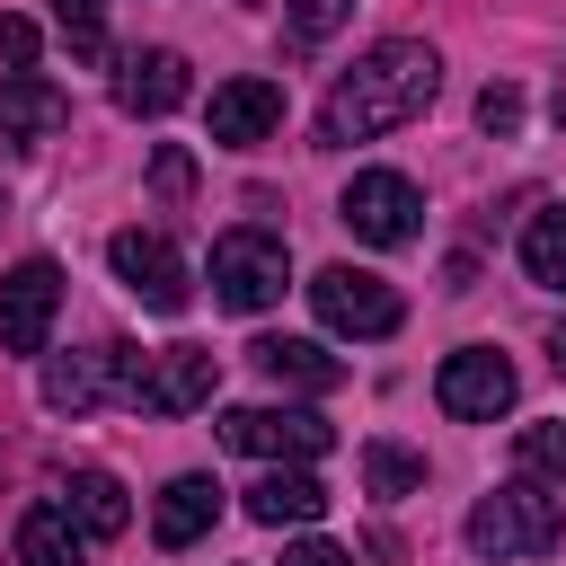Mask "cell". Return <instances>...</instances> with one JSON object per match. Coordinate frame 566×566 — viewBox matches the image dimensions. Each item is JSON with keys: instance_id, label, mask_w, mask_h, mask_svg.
<instances>
[{"instance_id": "5b68a950", "label": "cell", "mask_w": 566, "mask_h": 566, "mask_svg": "<svg viewBox=\"0 0 566 566\" xmlns=\"http://www.w3.org/2000/svg\"><path fill=\"white\" fill-rule=\"evenodd\" d=\"M221 442H230V451H248V460L310 469V460L336 442V424H327V416H310V407H230V416H221Z\"/></svg>"}, {"instance_id": "4316f807", "label": "cell", "mask_w": 566, "mask_h": 566, "mask_svg": "<svg viewBox=\"0 0 566 566\" xmlns=\"http://www.w3.org/2000/svg\"><path fill=\"white\" fill-rule=\"evenodd\" d=\"M0 62L9 71H35V18H0Z\"/></svg>"}, {"instance_id": "603a6c76", "label": "cell", "mask_w": 566, "mask_h": 566, "mask_svg": "<svg viewBox=\"0 0 566 566\" xmlns=\"http://www.w3.org/2000/svg\"><path fill=\"white\" fill-rule=\"evenodd\" d=\"M513 451H522V469H531V478H566V424H522V442H513Z\"/></svg>"}, {"instance_id": "9c48e42d", "label": "cell", "mask_w": 566, "mask_h": 566, "mask_svg": "<svg viewBox=\"0 0 566 566\" xmlns=\"http://www.w3.org/2000/svg\"><path fill=\"white\" fill-rule=\"evenodd\" d=\"M513 363L495 354V345H460L442 371H433V398H442V416H460V424H495L504 407H513Z\"/></svg>"}, {"instance_id": "277c9868", "label": "cell", "mask_w": 566, "mask_h": 566, "mask_svg": "<svg viewBox=\"0 0 566 566\" xmlns=\"http://www.w3.org/2000/svg\"><path fill=\"white\" fill-rule=\"evenodd\" d=\"M283 283H292L283 239H265V230H230V239H212V301H221V310H274Z\"/></svg>"}, {"instance_id": "cb8c5ba5", "label": "cell", "mask_w": 566, "mask_h": 566, "mask_svg": "<svg viewBox=\"0 0 566 566\" xmlns=\"http://www.w3.org/2000/svg\"><path fill=\"white\" fill-rule=\"evenodd\" d=\"M283 9H292V35L301 44H318V35H336L354 18V0H283Z\"/></svg>"}, {"instance_id": "ba28073f", "label": "cell", "mask_w": 566, "mask_h": 566, "mask_svg": "<svg viewBox=\"0 0 566 566\" xmlns=\"http://www.w3.org/2000/svg\"><path fill=\"white\" fill-rule=\"evenodd\" d=\"M106 265H115V283H124L142 310H186V292H195L186 256H177L159 230H115V239H106Z\"/></svg>"}, {"instance_id": "ac0fdd59", "label": "cell", "mask_w": 566, "mask_h": 566, "mask_svg": "<svg viewBox=\"0 0 566 566\" xmlns=\"http://www.w3.org/2000/svg\"><path fill=\"white\" fill-rule=\"evenodd\" d=\"M62 513H71L88 539H115V531L133 522V495H124L106 469H71V486H62Z\"/></svg>"}, {"instance_id": "7c38bea8", "label": "cell", "mask_w": 566, "mask_h": 566, "mask_svg": "<svg viewBox=\"0 0 566 566\" xmlns=\"http://www.w3.org/2000/svg\"><path fill=\"white\" fill-rule=\"evenodd\" d=\"M186 97H195L186 53L150 44V53H124V62H115V106H124V115H168V106H186Z\"/></svg>"}, {"instance_id": "e0dca14e", "label": "cell", "mask_w": 566, "mask_h": 566, "mask_svg": "<svg viewBox=\"0 0 566 566\" xmlns=\"http://www.w3.org/2000/svg\"><path fill=\"white\" fill-rule=\"evenodd\" d=\"M212 513H221V486H212V478H168L150 531H159V548H195V539L212 531Z\"/></svg>"}, {"instance_id": "8992f818", "label": "cell", "mask_w": 566, "mask_h": 566, "mask_svg": "<svg viewBox=\"0 0 566 566\" xmlns=\"http://www.w3.org/2000/svg\"><path fill=\"white\" fill-rule=\"evenodd\" d=\"M336 221H345L363 248H407V239H416V221H424V195H416L398 168H354V186H345Z\"/></svg>"}, {"instance_id": "484cf974", "label": "cell", "mask_w": 566, "mask_h": 566, "mask_svg": "<svg viewBox=\"0 0 566 566\" xmlns=\"http://www.w3.org/2000/svg\"><path fill=\"white\" fill-rule=\"evenodd\" d=\"M150 186H159V195H168V203H177V195H186V186H195V159H186V150H177V142H159V159H150Z\"/></svg>"}, {"instance_id": "52a82bcc", "label": "cell", "mask_w": 566, "mask_h": 566, "mask_svg": "<svg viewBox=\"0 0 566 566\" xmlns=\"http://www.w3.org/2000/svg\"><path fill=\"white\" fill-rule=\"evenodd\" d=\"M310 310L336 327V336H389L407 310H398V292L380 283V274H363V265H318L310 274Z\"/></svg>"}, {"instance_id": "6da1fadb", "label": "cell", "mask_w": 566, "mask_h": 566, "mask_svg": "<svg viewBox=\"0 0 566 566\" xmlns=\"http://www.w3.org/2000/svg\"><path fill=\"white\" fill-rule=\"evenodd\" d=\"M433 88H442V62H433V44H416V35H389V44H371L336 88H327V106H318V142L327 150H354V142H380V133H398V124H416L424 106H433Z\"/></svg>"}, {"instance_id": "83f0119b", "label": "cell", "mask_w": 566, "mask_h": 566, "mask_svg": "<svg viewBox=\"0 0 566 566\" xmlns=\"http://www.w3.org/2000/svg\"><path fill=\"white\" fill-rule=\"evenodd\" d=\"M283 566H354V557H345V548H327V539H292V548H283Z\"/></svg>"}, {"instance_id": "ffe728a7", "label": "cell", "mask_w": 566, "mask_h": 566, "mask_svg": "<svg viewBox=\"0 0 566 566\" xmlns=\"http://www.w3.org/2000/svg\"><path fill=\"white\" fill-rule=\"evenodd\" d=\"M522 274H531L539 292H566V203L531 212V230H522Z\"/></svg>"}, {"instance_id": "9a60e30c", "label": "cell", "mask_w": 566, "mask_h": 566, "mask_svg": "<svg viewBox=\"0 0 566 566\" xmlns=\"http://www.w3.org/2000/svg\"><path fill=\"white\" fill-rule=\"evenodd\" d=\"M318 513H327V486L310 469H265L248 486V522H265V531H310Z\"/></svg>"}, {"instance_id": "30bf717a", "label": "cell", "mask_w": 566, "mask_h": 566, "mask_svg": "<svg viewBox=\"0 0 566 566\" xmlns=\"http://www.w3.org/2000/svg\"><path fill=\"white\" fill-rule=\"evenodd\" d=\"M53 310H62V265L53 256H27V265L0 274V345L9 354H44Z\"/></svg>"}, {"instance_id": "5bb4252c", "label": "cell", "mask_w": 566, "mask_h": 566, "mask_svg": "<svg viewBox=\"0 0 566 566\" xmlns=\"http://www.w3.org/2000/svg\"><path fill=\"white\" fill-rule=\"evenodd\" d=\"M248 363H256L274 389H310V398L345 380V363H336L327 345H310V336H256V345H248Z\"/></svg>"}, {"instance_id": "4fadbf2b", "label": "cell", "mask_w": 566, "mask_h": 566, "mask_svg": "<svg viewBox=\"0 0 566 566\" xmlns=\"http://www.w3.org/2000/svg\"><path fill=\"white\" fill-rule=\"evenodd\" d=\"M203 124H212L221 150H248V142H265V133L283 124V88H274V80H221L212 106H203Z\"/></svg>"}, {"instance_id": "d6986e66", "label": "cell", "mask_w": 566, "mask_h": 566, "mask_svg": "<svg viewBox=\"0 0 566 566\" xmlns=\"http://www.w3.org/2000/svg\"><path fill=\"white\" fill-rule=\"evenodd\" d=\"M88 557V531L62 513V504H35L18 522V566H80Z\"/></svg>"}, {"instance_id": "f1b7e54d", "label": "cell", "mask_w": 566, "mask_h": 566, "mask_svg": "<svg viewBox=\"0 0 566 566\" xmlns=\"http://www.w3.org/2000/svg\"><path fill=\"white\" fill-rule=\"evenodd\" d=\"M548 363H557V371H566V327H548Z\"/></svg>"}, {"instance_id": "44dd1931", "label": "cell", "mask_w": 566, "mask_h": 566, "mask_svg": "<svg viewBox=\"0 0 566 566\" xmlns=\"http://www.w3.org/2000/svg\"><path fill=\"white\" fill-rule=\"evenodd\" d=\"M363 486H371V495H416V486H424V460L398 451V442H371V451H363Z\"/></svg>"}, {"instance_id": "8fae6325", "label": "cell", "mask_w": 566, "mask_h": 566, "mask_svg": "<svg viewBox=\"0 0 566 566\" xmlns=\"http://www.w3.org/2000/svg\"><path fill=\"white\" fill-rule=\"evenodd\" d=\"M212 389H221L212 345H168V354H150V371H142V407H150V416H195V407H212Z\"/></svg>"}, {"instance_id": "2e32d148", "label": "cell", "mask_w": 566, "mask_h": 566, "mask_svg": "<svg viewBox=\"0 0 566 566\" xmlns=\"http://www.w3.org/2000/svg\"><path fill=\"white\" fill-rule=\"evenodd\" d=\"M62 124H71V97L53 80H35V71H9L0 80V142H44Z\"/></svg>"}, {"instance_id": "3957f363", "label": "cell", "mask_w": 566, "mask_h": 566, "mask_svg": "<svg viewBox=\"0 0 566 566\" xmlns=\"http://www.w3.org/2000/svg\"><path fill=\"white\" fill-rule=\"evenodd\" d=\"M142 371H150V354H142V345H88V354H53V363H44V407H53V416H88L97 398L142 407Z\"/></svg>"}, {"instance_id": "7a4b0ae2", "label": "cell", "mask_w": 566, "mask_h": 566, "mask_svg": "<svg viewBox=\"0 0 566 566\" xmlns=\"http://www.w3.org/2000/svg\"><path fill=\"white\" fill-rule=\"evenodd\" d=\"M557 531H566V513H557V495L539 478H513V486H495V495L469 504V548L495 557V566L504 557H548Z\"/></svg>"}, {"instance_id": "7402d4cb", "label": "cell", "mask_w": 566, "mask_h": 566, "mask_svg": "<svg viewBox=\"0 0 566 566\" xmlns=\"http://www.w3.org/2000/svg\"><path fill=\"white\" fill-rule=\"evenodd\" d=\"M53 18H62L80 62H106V0H53Z\"/></svg>"}, {"instance_id": "d4e9b609", "label": "cell", "mask_w": 566, "mask_h": 566, "mask_svg": "<svg viewBox=\"0 0 566 566\" xmlns=\"http://www.w3.org/2000/svg\"><path fill=\"white\" fill-rule=\"evenodd\" d=\"M478 124H486V133L504 142V133L522 124V88H504V80H495V88H478Z\"/></svg>"}]
</instances>
